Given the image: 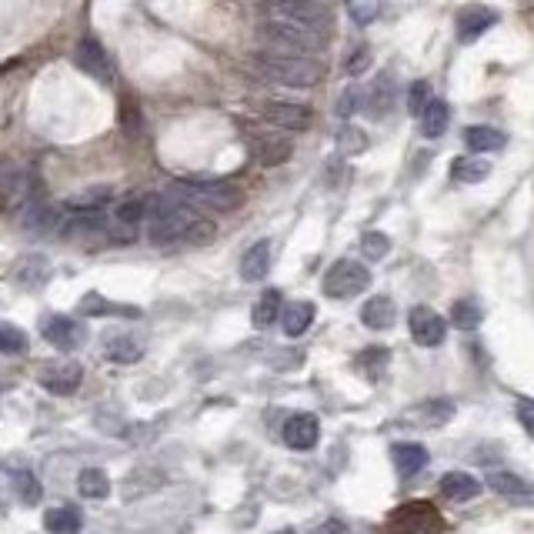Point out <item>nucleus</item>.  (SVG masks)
Masks as SVG:
<instances>
[{"label": "nucleus", "instance_id": "nucleus-16", "mask_svg": "<svg viewBox=\"0 0 534 534\" xmlns=\"http://www.w3.org/2000/svg\"><path fill=\"white\" fill-rule=\"evenodd\" d=\"M464 144H468L471 154L488 157V154L504 151V147H508V137L491 124H471V127H464Z\"/></svg>", "mask_w": 534, "mask_h": 534}, {"label": "nucleus", "instance_id": "nucleus-18", "mask_svg": "<svg viewBox=\"0 0 534 534\" xmlns=\"http://www.w3.org/2000/svg\"><path fill=\"white\" fill-rule=\"evenodd\" d=\"M271 257H274V247L271 241H257L244 251L241 257V278L247 284H257L267 278V271H271Z\"/></svg>", "mask_w": 534, "mask_h": 534}, {"label": "nucleus", "instance_id": "nucleus-26", "mask_svg": "<svg viewBox=\"0 0 534 534\" xmlns=\"http://www.w3.org/2000/svg\"><path fill=\"white\" fill-rule=\"evenodd\" d=\"M451 177L458 184H481L491 177V164H488V157H481V154L458 157V161L451 164Z\"/></svg>", "mask_w": 534, "mask_h": 534}, {"label": "nucleus", "instance_id": "nucleus-34", "mask_svg": "<svg viewBox=\"0 0 534 534\" xmlns=\"http://www.w3.org/2000/svg\"><path fill=\"white\" fill-rule=\"evenodd\" d=\"M338 144H341V154H344V157H361V154L371 147V137H368V131H364V127H358V124L348 121V124L341 127Z\"/></svg>", "mask_w": 534, "mask_h": 534}, {"label": "nucleus", "instance_id": "nucleus-7", "mask_svg": "<svg viewBox=\"0 0 534 534\" xmlns=\"http://www.w3.org/2000/svg\"><path fill=\"white\" fill-rule=\"evenodd\" d=\"M444 521L441 511L428 501L401 504L388 514V534H441Z\"/></svg>", "mask_w": 534, "mask_h": 534}, {"label": "nucleus", "instance_id": "nucleus-41", "mask_svg": "<svg viewBox=\"0 0 534 534\" xmlns=\"http://www.w3.org/2000/svg\"><path fill=\"white\" fill-rule=\"evenodd\" d=\"M358 111H364V87L351 84L348 91L341 94V101H338V117H341V121H351Z\"/></svg>", "mask_w": 534, "mask_h": 534}, {"label": "nucleus", "instance_id": "nucleus-5", "mask_svg": "<svg viewBox=\"0 0 534 534\" xmlns=\"http://www.w3.org/2000/svg\"><path fill=\"white\" fill-rule=\"evenodd\" d=\"M147 207L151 197L127 194L111 207V224H107V244H134L141 234V224H147Z\"/></svg>", "mask_w": 534, "mask_h": 534}, {"label": "nucleus", "instance_id": "nucleus-43", "mask_svg": "<svg viewBox=\"0 0 534 534\" xmlns=\"http://www.w3.org/2000/svg\"><path fill=\"white\" fill-rule=\"evenodd\" d=\"M368 64H371V51H368V47H358V51L351 54V61H348V74L358 77V74L368 71Z\"/></svg>", "mask_w": 534, "mask_h": 534}, {"label": "nucleus", "instance_id": "nucleus-17", "mask_svg": "<svg viewBox=\"0 0 534 534\" xmlns=\"http://www.w3.org/2000/svg\"><path fill=\"white\" fill-rule=\"evenodd\" d=\"M428 461H431V454H428V448H421V444L398 441L391 448V464L398 468L401 478H414L418 471L428 468Z\"/></svg>", "mask_w": 534, "mask_h": 534}, {"label": "nucleus", "instance_id": "nucleus-22", "mask_svg": "<svg viewBox=\"0 0 534 534\" xmlns=\"http://www.w3.org/2000/svg\"><path fill=\"white\" fill-rule=\"evenodd\" d=\"M441 494L454 504H464V501H474L481 494V481L474 478L468 471H448L441 478Z\"/></svg>", "mask_w": 534, "mask_h": 534}, {"label": "nucleus", "instance_id": "nucleus-25", "mask_svg": "<svg viewBox=\"0 0 534 534\" xmlns=\"http://www.w3.org/2000/svg\"><path fill=\"white\" fill-rule=\"evenodd\" d=\"M448 124H451V107L444 104L441 97H434V101L424 107V114L418 117V127H421V134L428 137V141H438V137H444Z\"/></svg>", "mask_w": 534, "mask_h": 534}, {"label": "nucleus", "instance_id": "nucleus-31", "mask_svg": "<svg viewBox=\"0 0 534 534\" xmlns=\"http://www.w3.org/2000/svg\"><path fill=\"white\" fill-rule=\"evenodd\" d=\"M454 418V404L451 401H428L421 408L411 411V421L421 424V428H441Z\"/></svg>", "mask_w": 534, "mask_h": 534}, {"label": "nucleus", "instance_id": "nucleus-32", "mask_svg": "<svg viewBox=\"0 0 534 534\" xmlns=\"http://www.w3.org/2000/svg\"><path fill=\"white\" fill-rule=\"evenodd\" d=\"M81 514H77V508H51L44 514V528L47 534H81Z\"/></svg>", "mask_w": 534, "mask_h": 534}, {"label": "nucleus", "instance_id": "nucleus-9", "mask_svg": "<svg viewBox=\"0 0 534 534\" xmlns=\"http://www.w3.org/2000/svg\"><path fill=\"white\" fill-rule=\"evenodd\" d=\"M251 154L261 167H281L294 154V141L278 127H264L251 134Z\"/></svg>", "mask_w": 534, "mask_h": 534}, {"label": "nucleus", "instance_id": "nucleus-2", "mask_svg": "<svg viewBox=\"0 0 534 534\" xmlns=\"http://www.w3.org/2000/svg\"><path fill=\"white\" fill-rule=\"evenodd\" d=\"M254 67L264 81L291 87V91H311L324 81V64L314 54H294V51H278V47H267V51L254 54Z\"/></svg>", "mask_w": 534, "mask_h": 534}, {"label": "nucleus", "instance_id": "nucleus-30", "mask_svg": "<svg viewBox=\"0 0 534 534\" xmlns=\"http://www.w3.org/2000/svg\"><path fill=\"white\" fill-rule=\"evenodd\" d=\"M284 314V301H281V291H274V288H267L261 298H257L254 304V314H251V321H254V328H271L274 321H278Z\"/></svg>", "mask_w": 534, "mask_h": 534}, {"label": "nucleus", "instance_id": "nucleus-14", "mask_svg": "<svg viewBox=\"0 0 534 534\" xmlns=\"http://www.w3.org/2000/svg\"><path fill=\"white\" fill-rule=\"evenodd\" d=\"M321 438V424L314 414H291L288 421H284V444H288L291 451H311L314 444Z\"/></svg>", "mask_w": 534, "mask_h": 534}, {"label": "nucleus", "instance_id": "nucleus-38", "mask_svg": "<svg viewBox=\"0 0 534 534\" xmlns=\"http://www.w3.org/2000/svg\"><path fill=\"white\" fill-rule=\"evenodd\" d=\"M14 491L24 504H37L41 501V481L34 478V471H14Z\"/></svg>", "mask_w": 534, "mask_h": 534}, {"label": "nucleus", "instance_id": "nucleus-36", "mask_svg": "<svg viewBox=\"0 0 534 534\" xmlns=\"http://www.w3.org/2000/svg\"><path fill=\"white\" fill-rule=\"evenodd\" d=\"M384 11V0H348V17L358 27H371Z\"/></svg>", "mask_w": 534, "mask_h": 534}, {"label": "nucleus", "instance_id": "nucleus-3", "mask_svg": "<svg viewBox=\"0 0 534 534\" xmlns=\"http://www.w3.org/2000/svg\"><path fill=\"white\" fill-rule=\"evenodd\" d=\"M261 34L271 41V47H278V51L314 54V57H318L321 47L328 44V34H324L321 27H314L308 21H301V17L281 11L278 4L261 17Z\"/></svg>", "mask_w": 534, "mask_h": 534}, {"label": "nucleus", "instance_id": "nucleus-1", "mask_svg": "<svg viewBox=\"0 0 534 534\" xmlns=\"http://www.w3.org/2000/svg\"><path fill=\"white\" fill-rule=\"evenodd\" d=\"M217 237L214 221H207L204 211L177 197L171 187L164 194L151 197L147 207V241L154 247H204Z\"/></svg>", "mask_w": 534, "mask_h": 534}, {"label": "nucleus", "instance_id": "nucleus-44", "mask_svg": "<svg viewBox=\"0 0 534 534\" xmlns=\"http://www.w3.org/2000/svg\"><path fill=\"white\" fill-rule=\"evenodd\" d=\"M314 534H351V528L341 518H328V521H321L318 528H314Z\"/></svg>", "mask_w": 534, "mask_h": 534}, {"label": "nucleus", "instance_id": "nucleus-20", "mask_svg": "<svg viewBox=\"0 0 534 534\" xmlns=\"http://www.w3.org/2000/svg\"><path fill=\"white\" fill-rule=\"evenodd\" d=\"M391 107H394V84H391V77L384 74L371 87H364V114H368L371 121H381V117L391 114Z\"/></svg>", "mask_w": 534, "mask_h": 534}, {"label": "nucleus", "instance_id": "nucleus-24", "mask_svg": "<svg viewBox=\"0 0 534 534\" xmlns=\"http://www.w3.org/2000/svg\"><path fill=\"white\" fill-rule=\"evenodd\" d=\"M104 354L114 364H137L144 358V341L134 338V334H111L104 341Z\"/></svg>", "mask_w": 534, "mask_h": 534}, {"label": "nucleus", "instance_id": "nucleus-4", "mask_svg": "<svg viewBox=\"0 0 534 534\" xmlns=\"http://www.w3.org/2000/svg\"><path fill=\"white\" fill-rule=\"evenodd\" d=\"M171 191L177 197H184L187 204H194L197 211H211V214H231L244 204V191L231 181L221 177H187V181L171 184Z\"/></svg>", "mask_w": 534, "mask_h": 534}, {"label": "nucleus", "instance_id": "nucleus-6", "mask_svg": "<svg viewBox=\"0 0 534 534\" xmlns=\"http://www.w3.org/2000/svg\"><path fill=\"white\" fill-rule=\"evenodd\" d=\"M368 288H371V271L361 261H351V257L334 261L328 267V274H324V281H321V291L334 301L354 298V294H361Z\"/></svg>", "mask_w": 534, "mask_h": 534}, {"label": "nucleus", "instance_id": "nucleus-12", "mask_svg": "<svg viewBox=\"0 0 534 534\" xmlns=\"http://www.w3.org/2000/svg\"><path fill=\"white\" fill-rule=\"evenodd\" d=\"M494 24H498V11H494V7H484V4H468V7H461V11H458V21H454V27H458V41H461V44L481 41V37L488 34Z\"/></svg>", "mask_w": 534, "mask_h": 534}, {"label": "nucleus", "instance_id": "nucleus-39", "mask_svg": "<svg viewBox=\"0 0 534 534\" xmlns=\"http://www.w3.org/2000/svg\"><path fill=\"white\" fill-rule=\"evenodd\" d=\"M27 351V334L17 324L0 321V354H24Z\"/></svg>", "mask_w": 534, "mask_h": 534}, {"label": "nucleus", "instance_id": "nucleus-11", "mask_svg": "<svg viewBox=\"0 0 534 534\" xmlns=\"http://www.w3.org/2000/svg\"><path fill=\"white\" fill-rule=\"evenodd\" d=\"M41 334H44V341L54 344L57 351H77L87 341L84 324L67 318V314H47L41 321Z\"/></svg>", "mask_w": 534, "mask_h": 534}, {"label": "nucleus", "instance_id": "nucleus-42", "mask_svg": "<svg viewBox=\"0 0 534 534\" xmlns=\"http://www.w3.org/2000/svg\"><path fill=\"white\" fill-rule=\"evenodd\" d=\"M518 421H521V428L528 431V438H534V401L531 398L518 401Z\"/></svg>", "mask_w": 534, "mask_h": 534}, {"label": "nucleus", "instance_id": "nucleus-21", "mask_svg": "<svg viewBox=\"0 0 534 534\" xmlns=\"http://www.w3.org/2000/svg\"><path fill=\"white\" fill-rule=\"evenodd\" d=\"M361 321H364V328H371V331H388V328H394V321H398V308H394L391 298L374 294V298L364 301Z\"/></svg>", "mask_w": 534, "mask_h": 534}, {"label": "nucleus", "instance_id": "nucleus-10", "mask_svg": "<svg viewBox=\"0 0 534 534\" xmlns=\"http://www.w3.org/2000/svg\"><path fill=\"white\" fill-rule=\"evenodd\" d=\"M408 328H411L414 344H421V348H438V344H444V338H448V321H444L434 308H428V304L411 308Z\"/></svg>", "mask_w": 534, "mask_h": 534}, {"label": "nucleus", "instance_id": "nucleus-23", "mask_svg": "<svg viewBox=\"0 0 534 534\" xmlns=\"http://www.w3.org/2000/svg\"><path fill=\"white\" fill-rule=\"evenodd\" d=\"M274 4L281 7V11H288L294 17H301V21H308L314 27H321L324 34H328L331 27V14L328 7H324V0H274Z\"/></svg>", "mask_w": 534, "mask_h": 534}, {"label": "nucleus", "instance_id": "nucleus-33", "mask_svg": "<svg viewBox=\"0 0 534 534\" xmlns=\"http://www.w3.org/2000/svg\"><path fill=\"white\" fill-rule=\"evenodd\" d=\"M481 321H484V311H481V304L478 301H471V298H464V301H454V308H451V324L458 331H474V328H481Z\"/></svg>", "mask_w": 534, "mask_h": 534}, {"label": "nucleus", "instance_id": "nucleus-15", "mask_svg": "<svg viewBox=\"0 0 534 534\" xmlns=\"http://www.w3.org/2000/svg\"><path fill=\"white\" fill-rule=\"evenodd\" d=\"M84 381V368L81 364H47L41 371V384L51 394H74Z\"/></svg>", "mask_w": 534, "mask_h": 534}, {"label": "nucleus", "instance_id": "nucleus-37", "mask_svg": "<svg viewBox=\"0 0 534 534\" xmlns=\"http://www.w3.org/2000/svg\"><path fill=\"white\" fill-rule=\"evenodd\" d=\"M361 254L368 257V261H384V257L391 254V237L381 231H368L361 237Z\"/></svg>", "mask_w": 534, "mask_h": 534}, {"label": "nucleus", "instance_id": "nucleus-8", "mask_svg": "<svg viewBox=\"0 0 534 534\" xmlns=\"http://www.w3.org/2000/svg\"><path fill=\"white\" fill-rule=\"evenodd\" d=\"M261 117L267 127H278L284 134H304L314 127V107L301 101H284V97H267L261 104Z\"/></svg>", "mask_w": 534, "mask_h": 534}, {"label": "nucleus", "instance_id": "nucleus-29", "mask_svg": "<svg viewBox=\"0 0 534 534\" xmlns=\"http://www.w3.org/2000/svg\"><path fill=\"white\" fill-rule=\"evenodd\" d=\"M77 491H81V498L87 501H104V498H111V478H107V471L101 468H84L77 474Z\"/></svg>", "mask_w": 534, "mask_h": 534}, {"label": "nucleus", "instance_id": "nucleus-40", "mask_svg": "<svg viewBox=\"0 0 534 534\" xmlns=\"http://www.w3.org/2000/svg\"><path fill=\"white\" fill-rule=\"evenodd\" d=\"M404 101H408V114H411V117H421L424 107L434 101L431 84H428V81H414V84L408 87V94H404Z\"/></svg>", "mask_w": 534, "mask_h": 534}, {"label": "nucleus", "instance_id": "nucleus-13", "mask_svg": "<svg viewBox=\"0 0 534 534\" xmlns=\"http://www.w3.org/2000/svg\"><path fill=\"white\" fill-rule=\"evenodd\" d=\"M74 64H77V71H84L87 77H94V81H111V74H114L111 54L104 51V44L97 41V37H81V44H77V51H74Z\"/></svg>", "mask_w": 534, "mask_h": 534}, {"label": "nucleus", "instance_id": "nucleus-28", "mask_svg": "<svg viewBox=\"0 0 534 534\" xmlns=\"http://www.w3.org/2000/svg\"><path fill=\"white\" fill-rule=\"evenodd\" d=\"M281 324H284V334H288V338H301V334L314 324V304L311 301L288 304L281 314Z\"/></svg>", "mask_w": 534, "mask_h": 534}, {"label": "nucleus", "instance_id": "nucleus-35", "mask_svg": "<svg viewBox=\"0 0 534 534\" xmlns=\"http://www.w3.org/2000/svg\"><path fill=\"white\" fill-rule=\"evenodd\" d=\"M47 274H51V267H47L44 257L31 254L27 261H21V267H17V284H21V288H41L47 281Z\"/></svg>", "mask_w": 534, "mask_h": 534}, {"label": "nucleus", "instance_id": "nucleus-27", "mask_svg": "<svg viewBox=\"0 0 534 534\" xmlns=\"http://www.w3.org/2000/svg\"><path fill=\"white\" fill-rule=\"evenodd\" d=\"M488 488L498 491L501 498H528V494H534V484L524 481L521 474L514 471H488Z\"/></svg>", "mask_w": 534, "mask_h": 534}, {"label": "nucleus", "instance_id": "nucleus-19", "mask_svg": "<svg viewBox=\"0 0 534 534\" xmlns=\"http://www.w3.org/2000/svg\"><path fill=\"white\" fill-rule=\"evenodd\" d=\"M77 311L87 314V318H141V308H131V304L107 301V298H101V294H97V291L84 294L81 304H77Z\"/></svg>", "mask_w": 534, "mask_h": 534}, {"label": "nucleus", "instance_id": "nucleus-45", "mask_svg": "<svg viewBox=\"0 0 534 534\" xmlns=\"http://www.w3.org/2000/svg\"><path fill=\"white\" fill-rule=\"evenodd\" d=\"M278 534H298V531H291V528H288V531H278Z\"/></svg>", "mask_w": 534, "mask_h": 534}]
</instances>
